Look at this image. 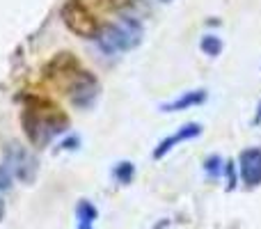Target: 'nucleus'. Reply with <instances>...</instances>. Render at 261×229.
<instances>
[{
  "label": "nucleus",
  "mask_w": 261,
  "mask_h": 229,
  "mask_svg": "<svg viewBox=\"0 0 261 229\" xmlns=\"http://www.w3.org/2000/svg\"><path fill=\"white\" fill-rule=\"evenodd\" d=\"M21 126L32 147H46L53 138H58V135H62L67 131L69 119L46 96L28 94L23 99Z\"/></svg>",
  "instance_id": "obj_1"
},
{
  "label": "nucleus",
  "mask_w": 261,
  "mask_h": 229,
  "mask_svg": "<svg viewBox=\"0 0 261 229\" xmlns=\"http://www.w3.org/2000/svg\"><path fill=\"white\" fill-rule=\"evenodd\" d=\"M142 35H144V30L138 18L122 16L115 23H103L99 37H96V44H99V48L106 55L126 53V50H133L142 41Z\"/></svg>",
  "instance_id": "obj_2"
},
{
  "label": "nucleus",
  "mask_w": 261,
  "mask_h": 229,
  "mask_svg": "<svg viewBox=\"0 0 261 229\" xmlns=\"http://www.w3.org/2000/svg\"><path fill=\"white\" fill-rule=\"evenodd\" d=\"M60 14H62L64 26L83 39H96L103 28V23L94 16V12L85 5V0H64Z\"/></svg>",
  "instance_id": "obj_3"
},
{
  "label": "nucleus",
  "mask_w": 261,
  "mask_h": 229,
  "mask_svg": "<svg viewBox=\"0 0 261 229\" xmlns=\"http://www.w3.org/2000/svg\"><path fill=\"white\" fill-rule=\"evenodd\" d=\"M3 165L9 170V174L16 176L23 184H32L39 172V161L28 147L21 142H7L3 149Z\"/></svg>",
  "instance_id": "obj_4"
},
{
  "label": "nucleus",
  "mask_w": 261,
  "mask_h": 229,
  "mask_svg": "<svg viewBox=\"0 0 261 229\" xmlns=\"http://www.w3.org/2000/svg\"><path fill=\"white\" fill-rule=\"evenodd\" d=\"M67 94L76 108H90L99 96V81L92 71L78 69L67 83Z\"/></svg>",
  "instance_id": "obj_5"
},
{
  "label": "nucleus",
  "mask_w": 261,
  "mask_h": 229,
  "mask_svg": "<svg viewBox=\"0 0 261 229\" xmlns=\"http://www.w3.org/2000/svg\"><path fill=\"white\" fill-rule=\"evenodd\" d=\"M239 170H241L243 181L250 186V188H254V186L261 184V149L259 147L241 151Z\"/></svg>",
  "instance_id": "obj_6"
},
{
  "label": "nucleus",
  "mask_w": 261,
  "mask_h": 229,
  "mask_svg": "<svg viewBox=\"0 0 261 229\" xmlns=\"http://www.w3.org/2000/svg\"><path fill=\"white\" fill-rule=\"evenodd\" d=\"M202 133V124H197V121H190V124H184L179 131H174L172 135H167L163 142H158V147L153 149V158H163L165 154H170L172 149L176 147V144L186 142V140H193L197 138V135Z\"/></svg>",
  "instance_id": "obj_7"
},
{
  "label": "nucleus",
  "mask_w": 261,
  "mask_h": 229,
  "mask_svg": "<svg viewBox=\"0 0 261 229\" xmlns=\"http://www.w3.org/2000/svg\"><path fill=\"white\" fill-rule=\"evenodd\" d=\"M206 90H190V92H184L181 96H176L174 101H167V104L161 106L163 113H179V110H188V108H195V106L204 104L206 101Z\"/></svg>",
  "instance_id": "obj_8"
},
{
  "label": "nucleus",
  "mask_w": 261,
  "mask_h": 229,
  "mask_svg": "<svg viewBox=\"0 0 261 229\" xmlns=\"http://www.w3.org/2000/svg\"><path fill=\"white\" fill-rule=\"evenodd\" d=\"M99 218L96 207L90 199H81L76 207V220H78V229H94V222Z\"/></svg>",
  "instance_id": "obj_9"
},
{
  "label": "nucleus",
  "mask_w": 261,
  "mask_h": 229,
  "mask_svg": "<svg viewBox=\"0 0 261 229\" xmlns=\"http://www.w3.org/2000/svg\"><path fill=\"white\" fill-rule=\"evenodd\" d=\"M113 176L117 179V184L126 186V184L133 181V176H135V165H133V163H128V161L117 163V165H115V170H113Z\"/></svg>",
  "instance_id": "obj_10"
},
{
  "label": "nucleus",
  "mask_w": 261,
  "mask_h": 229,
  "mask_svg": "<svg viewBox=\"0 0 261 229\" xmlns=\"http://www.w3.org/2000/svg\"><path fill=\"white\" fill-rule=\"evenodd\" d=\"M199 48H202V53L208 55V58H218L222 50V41H220V37H216V35H206L199 41Z\"/></svg>",
  "instance_id": "obj_11"
},
{
  "label": "nucleus",
  "mask_w": 261,
  "mask_h": 229,
  "mask_svg": "<svg viewBox=\"0 0 261 229\" xmlns=\"http://www.w3.org/2000/svg\"><path fill=\"white\" fill-rule=\"evenodd\" d=\"M222 158L220 156H208L206 163H204V170H206L208 176H220L222 170H225V165H220Z\"/></svg>",
  "instance_id": "obj_12"
},
{
  "label": "nucleus",
  "mask_w": 261,
  "mask_h": 229,
  "mask_svg": "<svg viewBox=\"0 0 261 229\" xmlns=\"http://www.w3.org/2000/svg\"><path fill=\"white\" fill-rule=\"evenodd\" d=\"M12 188V174L5 165H0V190H9Z\"/></svg>",
  "instance_id": "obj_13"
},
{
  "label": "nucleus",
  "mask_w": 261,
  "mask_h": 229,
  "mask_svg": "<svg viewBox=\"0 0 261 229\" xmlns=\"http://www.w3.org/2000/svg\"><path fill=\"white\" fill-rule=\"evenodd\" d=\"M225 170H227V176H229V188H234V186H236V174H234V163H227V165H225Z\"/></svg>",
  "instance_id": "obj_14"
},
{
  "label": "nucleus",
  "mask_w": 261,
  "mask_h": 229,
  "mask_svg": "<svg viewBox=\"0 0 261 229\" xmlns=\"http://www.w3.org/2000/svg\"><path fill=\"white\" fill-rule=\"evenodd\" d=\"M73 144H78V138H69V140H64L62 147H64V149H76Z\"/></svg>",
  "instance_id": "obj_15"
},
{
  "label": "nucleus",
  "mask_w": 261,
  "mask_h": 229,
  "mask_svg": "<svg viewBox=\"0 0 261 229\" xmlns=\"http://www.w3.org/2000/svg\"><path fill=\"white\" fill-rule=\"evenodd\" d=\"M3 216H5V202H3V197H0V220H3Z\"/></svg>",
  "instance_id": "obj_16"
},
{
  "label": "nucleus",
  "mask_w": 261,
  "mask_h": 229,
  "mask_svg": "<svg viewBox=\"0 0 261 229\" xmlns=\"http://www.w3.org/2000/svg\"><path fill=\"white\" fill-rule=\"evenodd\" d=\"M254 124H261V104H259V113L254 117Z\"/></svg>",
  "instance_id": "obj_17"
},
{
  "label": "nucleus",
  "mask_w": 261,
  "mask_h": 229,
  "mask_svg": "<svg viewBox=\"0 0 261 229\" xmlns=\"http://www.w3.org/2000/svg\"><path fill=\"white\" fill-rule=\"evenodd\" d=\"M161 3H170V0H161Z\"/></svg>",
  "instance_id": "obj_18"
}]
</instances>
